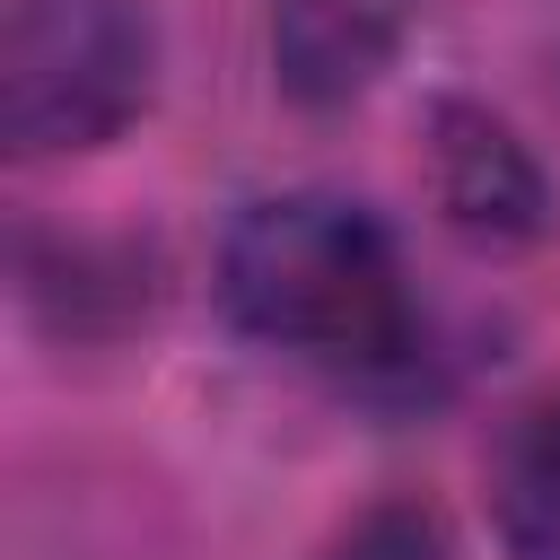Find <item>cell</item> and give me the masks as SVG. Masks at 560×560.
Returning <instances> with one entry per match:
<instances>
[{"label":"cell","mask_w":560,"mask_h":560,"mask_svg":"<svg viewBox=\"0 0 560 560\" xmlns=\"http://www.w3.org/2000/svg\"><path fill=\"white\" fill-rule=\"evenodd\" d=\"M219 306L245 341L350 376H385L420 341L394 236L341 192L245 201L219 245Z\"/></svg>","instance_id":"1"},{"label":"cell","mask_w":560,"mask_h":560,"mask_svg":"<svg viewBox=\"0 0 560 560\" xmlns=\"http://www.w3.org/2000/svg\"><path fill=\"white\" fill-rule=\"evenodd\" d=\"M158 96L149 0H9L0 140L18 158H79L122 140Z\"/></svg>","instance_id":"2"},{"label":"cell","mask_w":560,"mask_h":560,"mask_svg":"<svg viewBox=\"0 0 560 560\" xmlns=\"http://www.w3.org/2000/svg\"><path fill=\"white\" fill-rule=\"evenodd\" d=\"M420 175H429V201H438L446 236L472 245V254H525L551 228L542 158L481 96H438L420 114Z\"/></svg>","instance_id":"3"},{"label":"cell","mask_w":560,"mask_h":560,"mask_svg":"<svg viewBox=\"0 0 560 560\" xmlns=\"http://www.w3.org/2000/svg\"><path fill=\"white\" fill-rule=\"evenodd\" d=\"M411 0H271V79L289 105H350L376 88Z\"/></svg>","instance_id":"4"},{"label":"cell","mask_w":560,"mask_h":560,"mask_svg":"<svg viewBox=\"0 0 560 560\" xmlns=\"http://www.w3.org/2000/svg\"><path fill=\"white\" fill-rule=\"evenodd\" d=\"M490 534L508 560H560V376L525 394L490 446Z\"/></svg>","instance_id":"5"},{"label":"cell","mask_w":560,"mask_h":560,"mask_svg":"<svg viewBox=\"0 0 560 560\" xmlns=\"http://www.w3.org/2000/svg\"><path fill=\"white\" fill-rule=\"evenodd\" d=\"M324 560H455V534L429 499H376L332 534Z\"/></svg>","instance_id":"6"}]
</instances>
